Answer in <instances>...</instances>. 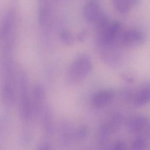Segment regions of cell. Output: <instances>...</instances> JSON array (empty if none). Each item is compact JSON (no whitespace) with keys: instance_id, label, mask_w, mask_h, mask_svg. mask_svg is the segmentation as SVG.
Segmentation results:
<instances>
[{"instance_id":"obj_21","label":"cell","mask_w":150,"mask_h":150,"mask_svg":"<svg viewBox=\"0 0 150 150\" xmlns=\"http://www.w3.org/2000/svg\"><path fill=\"white\" fill-rule=\"evenodd\" d=\"M126 144L123 140H117L113 144L111 149L113 150H122L126 149Z\"/></svg>"},{"instance_id":"obj_7","label":"cell","mask_w":150,"mask_h":150,"mask_svg":"<svg viewBox=\"0 0 150 150\" xmlns=\"http://www.w3.org/2000/svg\"><path fill=\"white\" fill-rule=\"evenodd\" d=\"M103 13L100 4L97 0H91L83 8V16L88 22L94 23Z\"/></svg>"},{"instance_id":"obj_8","label":"cell","mask_w":150,"mask_h":150,"mask_svg":"<svg viewBox=\"0 0 150 150\" xmlns=\"http://www.w3.org/2000/svg\"><path fill=\"white\" fill-rule=\"evenodd\" d=\"M150 102V81L144 82L135 93L133 99L134 105L142 107Z\"/></svg>"},{"instance_id":"obj_11","label":"cell","mask_w":150,"mask_h":150,"mask_svg":"<svg viewBox=\"0 0 150 150\" xmlns=\"http://www.w3.org/2000/svg\"><path fill=\"white\" fill-rule=\"evenodd\" d=\"M123 116L119 112L111 115L108 120L105 122L111 134L116 133L121 129L123 122Z\"/></svg>"},{"instance_id":"obj_14","label":"cell","mask_w":150,"mask_h":150,"mask_svg":"<svg viewBox=\"0 0 150 150\" xmlns=\"http://www.w3.org/2000/svg\"><path fill=\"white\" fill-rule=\"evenodd\" d=\"M112 1L117 11L123 14L127 13L132 7L127 0H112Z\"/></svg>"},{"instance_id":"obj_19","label":"cell","mask_w":150,"mask_h":150,"mask_svg":"<svg viewBox=\"0 0 150 150\" xmlns=\"http://www.w3.org/2000/svg\"><path fill=\"white\" fill-rule=\"evenodd\" d=\"M60 38L63 43L66 45H70L74 42V38L70 32L64 31L60 35Z\"/></svg>"},{"instance_id":"obj_20","label":"cell","mask_w":150,"mask_h":150,"mask_svg":"<svg viewBox=\"0 0 150 150\" xmlns=\"http://www.w3.org/2000/svg\"><path fill=\"white\" fill-rule=\"evenodd\" d=\"M120 76L122 80L126 83L132 84L134 83L136 81V78L135 76L130 73L124 72L121 73Z\"/></svg>"},{"instance_id":"obj_5","label":"cell","mask_w":150,"mask_h":150,"mask_svg":"<svg viewBox=\"0 0 150 150\" xmlns=\"http://www.w3.org/2000/svg\"><path fill=\"white\" fill-rule=\"evenodd\" d=\"M145 37L142 32L137 30L121 31L115 41L116 45L120 46H137L144 42Z\"/></svg>"},{"instance_id":"obj_15","label":"cell","mask_w":150,"mask_h":150,"mask_svg":"<svg viewBox=\"0 0 150 150\" xmlns=\"http://www.w3.org/2000/svg\"><path fill=\"white\" fill-rule=\"evenodd\" d=\"M60 132V138L61 142L64 144H67L70 142L71 138V131L69 126L66 124H64L61 128Z\"/></svg>"},{"instance_id":"obj_17","label":"cell","mask_w":150,"mask_h":150,"mask_svg":"<svg viewBox=\"0 0 150 150\" xmlns=\"http://www.w3.org/2000/svg\"><path fill=\"white\" fill-rule=\"evenodd\" d=\"M148 146V142L144 137H138L134 139L132 143V149L135 150H140L144 149Z\"/></svg>"},{"instance_id":"obj_10","label":"cell","mask_w":150,"mask_h":150,"mask_svg":"<svg viewBox=\"0 0 150 150\" xmlns=\"http://www.w3.org/2000/svg\"><path fill=\"white\" fill-rule=\"evenodd\" d=\"M41 116L43 121L45 136L47 138H50L53 134V124L51 112L48 106H45Z\"/></svg>"},{"instance_id":"obj_4","label":"cell","mask_w":150,"mask_h":150,"mask_svg":"<svg viewBox=\"0 0 150 150\" xmlns=\"http://www.w3.org/2000/svg\"><path fill=\"white\" fill-rule=\"evenodd\" d=\"M98 47L101 58L105 64L113 69L118 68L122 65V57L118 51L119 47L113 45Z\"/></svg>"},{"instance_id":"obj_12","label":"cell","mask_w":150,"mask_h":150,"mask_svg":"<svg viewBox=\"0 0 150 150\" xmlns=\"http://www.w3.org/2000/svg\"><path fill=\"white\" fill-rule=\"evenodd\" d=\"M50 0H39L38 18L40 24L44 25L49 20L50 14Z\"/></svg>"},{"instance_id":"obj_3","label":"cell","mask_w":150,"mask_h":150,"mask_svg":"<svg viewBox=\"0 0 150 150\" xmlns=\"http://www.w3.org/2000/svg\"><path fill=\"white\" fill-rule=\"evenodd\" d=\"M121 24L119 22L110 21L103 28L96 30L98 46L115 45V41L121 32Z\"/></svg>"},{"instance_id":"obj_18","label":"cell","mask_w":150,"mask_h":150,"mask_svg":"<svg viewBox=\"0 0 150 150\" xmlns=\"http://www.w3.org/2000/svg\"><path fill=\"white\" fill-rule=\"evenodd\" d=\"M88 129L86 126H82L78 128L74 134V139L78 141L85 139L88 135Z\"/></svg>"},{"instance_id":"obj_9","label":"cell","mask_w":150,"mask_h":150,"mask_svg":"<svg viewBox=\"0 0 150 150\" xmlns=\"http://www.w3.org/2000/svg\"><path fill=\"white\" fill-rule=\"evenodd\" d=\"M149 125L148 118L143 115H136L129 118L127 123V129L132 133L143 131Z\"/></svg>"},{"instance_id":"obj_23","label":"cell","mask_w":150,"mask_h":150,"mask_svg":"<svg viewBox=\"0 0 150 150\" xmlns=\"http://www.w3.org/2000/svg\"><path fill=\"white\" fill-rule=\"evenodd\" d=\"M148 129H149V134H150V124L148 125Z\"/></svg>"},{"instance_id":"obj_1","label":"cell","mask_w":150,"mask_h":150,"mask_svg":"<svg viewBox=\"0 0 150 150\" xmlns=\"http://www.w3.org/2000/svg\"><path fill=\"white\" fill-rule=\"evenodd\" d=\"M92 70L93 64L91 59L86 54H81L73 60L68 67L66 79L70 85H77L89 76Z\"/></svg>"},{"instance_id":"obj_13","label":"cell","mask_w":150,"mask_h":150,"mask_svg":"<svg viewBox=\"0 0 150 150\" xmlns=\"http://www.w3.org/2000/svg\"><path fill=\"white\" fill-rule=\"evenodd\" d=\"M111 134L106 123L102 124L99 127L97 134V143L100 146H104L108 142Z\"/></svg>"},{"instance_id":"obj_22","label":"cell","mask_w":150,"mask_h":150,"mask_svg":"<svg viewBox=\"0 0 150 150\" xmlns=\"http://www.w3.org/2000/svg\"><path fill=\"white\" fill-rule=\"evenodd\" d=\"M139 1V0H127L128 3L131 7L137 5Z\"/></svg>"},{"instance_id":"obj_16","label":"cell","mask_w":150,"mask_h":150,"mask_svg":"<svg viewBox=\"0 0 150 150\" xmlns=\"http://www.w3.org/2000/svg\"><path fill=\"white\" fill-rule=\"evenodd\" d=\"M135 93L131 88L125 87L121 89L120 97L121 100L125 102H129L134 99Z\"/></svg>"},{"instance_id":"obj_2","label":"cell","mask_w":150,"mask_h":150,"mask_svg":"<svg viewBox=\"0 0 150 150\" xmlns=\"http://www.w3.org/2000/svg\"><path fill=\"white\" fill-rule=\"evenodd\" d=\"M27 74L24 71L20 76V110L23 121L29 122L32 116V102L29 91L28 82Z\"/></svg>"},{"instance_id":"obj_6","label":"cell","mask_w":150,"mask_h":150,"mask_svg":"<svg viewBox=\"0 0 150 150\" xmlns=\"http://www.w3.org/2000/svg\"><path fill=\"white\" fill-rule=\"evenodd\" d=\"M115 98V93L111 89H106L96 92L91 98V103L94 108H101L110 104Z\"/></svg>"}]
</instances>
